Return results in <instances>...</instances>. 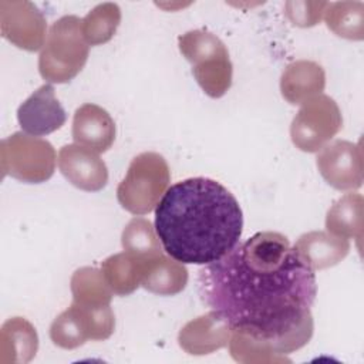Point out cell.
<instances>
[{
    "mask_svg": "<svg viewBox=\"0 0 364 364\" xmlns=\"http://www.w3.org/2000/svg\"><path fill=\"white\" fill-rule=\"evenodd\" d=\"M198 289L232 331L264 340L280 355L311 338L316 274L279 232H259L205 264Z\"/></svg>",
    "mask_w": 364,
    "mask_h": 364,
    "instance_id": "cell-1",
    "label": "cell"
},
{
    "mask_svg": "<svg viewBox=\"0 0 364 364\" xmlns=\"http://www.w3.org/2000/svg\"><path fill=\"white\" fill-rule=\"evenodd\" d=\"M237 199L218 181L189 178L166 189L155 208V232L179 263L209 264L230 252L242 236Z\"/></svg>",
    "mask_w": 364,
    "mask_h": 364,
    "instance_id": "cell-2",
    "label": "cell"
},
{
    "mask_svg": "<svg viewBox=\"0 0 364 364\" xmlns=\"http://www.w3.org/2000/svg\"><path fill=\"white\" fill-rule=\"evenodd\" d=\"M90 46L82 34V18L64 16L54 21L38 57V71L48 82L71 81L85 65Z\"/></svg>",
    "mask_w": 364,
    "mask_h": 364,
    "instance_id": "cell-3",
    "label": "cell"
},
{
    "mask_svg": "<svg viewBox=\"0 0 364 364\" xmlns=\"http://www.w3.org/2000/svg\"><path fill=\"white\" fill-rule=\"evenodd\" d=\"M182 55L191 63L200 88L212 98H220L232 85V63L222 40L206 30H192L178 37Z\"/></svg>",
    "mask_w": 364,
    "mask_h": 364,
    "instance_id": "cell-4",
    "label": "cell"
},
{
    "mask_svg": "<svg viewBox=\"0 0 364 364\" xmlns=\"http://www.w3.org/2000/svg\"><path fill=\"white\" fill-rule=\"evenodd\" d=\"M171 171L165 158L156 152L136 155L117 188L119 205L132 215H146L156 208L168 189Z\"/></svg>",
    "mask_w": 364,
    "mask_h": 364,
    "instance_id": "cell-5",
    "label": "cell"
},
{
    "mask_svg": "<svg viewBox=\"0 0 364 364\" xmlns=\"http://www.w3.org/2000/svg\"><path fill=\"white\" fill-rule=\"evenodd\" d=\"M53 145L38 136L14 132L0 144V165L3 176L10 175L26 183H41L50 179L55 169Z\"/></svg>",
    "mask_w": 364,
    "mask_h": 364,
    "instance_id": "cell-6",
    "label": "cell"
},
{
    "mask_svg": "<svg viewBox=\"0 0 364 364\" xmlns=\"http://www.w3.org/2000/svg\"><path fill=\"white\" fill-rule=\"evenodd\" d=\"M343 125L337 102L326 94H318L304 104L290 127V136L296 148L304 152L321 149Z\"/></svg>",
    "mask_w": 364,
    "mask_h": 364,
    "instance_id": "cell-7",
    "label": "cell"
},
{
    "mask_svg": "<svg viewBox=\"0 0 364 364\" xmlns=\"http://www.w3.org/2000/svg\"><path fill=\"white\" fill-rule=\"evenodd\" d=\"M1 36L11 44L27 51L44 46L47 23L43 13L30 1H0Z\"/></svg>",
    "mask_w": 364,
    "mask_h": 364,
    "instance_id": "cell-8",
    "label": "cell"
},
{
    "mask_svg": "<svg viewBox=\"0 0 364 364\" xmlns=\"http://www.w3.org/2000/svg\"><path fill=\"white\" fill-rule=\"evenodd\" d=\"M320 175L338 191L357 189L363 183V154L360 144L337 139L326 144L316 158Z\"/></svg>",
    "mask_w": 364,
    "mask_h": 364,
    "instance_id": "cell-9",
    "label": "cell"
},
{
    "mask_svg": "<svg viewBox=\"0 0 364 364\" xmlns=\"http://www.w3.org/2000/svg\"><path fill=\"white\" fill-rule=\"evenodd\" d=\"M17 119L26 134L41 136L60 129L67 121V114L55 98L54 87L44 84L18 107Z\"/></svg>",
    "mask_w": 364,
    "mask_h": 364,
    "instance_id": "cell-10",
    "label": "cell"
},
{
    "mask_svg": "<svg viewBox=\"0 0 364 364\" xmlns=\"http://www.w3.org/2000/svg\"><path fill=\"white\" fill-rule=\"evenodd\" d=\"M58 168L65 179L81 191L97 192L108 182L105 162L97 152L78 144H68L60 149Z\"/></svg>",
    "mask_w": 364,
    "mask_h": 364,
    "instance_id": "cell-11",
    "label": "cell"
},
{
    "mask_svg": "<svg viewBox=\"0 0 364 364\" xmlns=\"http://www.w3.org/2000/svg\"><path fill=\"white\" fill-rule=\"evenodd\" d=\"M73 139L97 154L105 152L115 141V122L102 107L84 104L74 114Z\"/></svg>",
    "mask_w": 364,
    "mask_h": 364,
    "instance_id": "cell-12",
    "label": "cell"
},
{
    "mask_svg": "<svg viewBox=\"0 0 364 364\" xmlns=\"http://www.w3.org/2000/svg\"><path fill=\"white\" fill-rule=\"evenodd\" d=\"M232 328L213 310L186 323L179 331V346L189 354H209L229 344Z\"/></svg>",
    "mask_w": 364,
    "mask_h": 364,
    "instance_id": "cell-13",
    "label": "cell"
},
{
    "mask_svg": "<svg viewBox=\"0 0 364 364\" xmlns=\"http://www.w3.org/2000/svg\"><path fill=\"white\" fill-rule=\"evenodd\" d=\"M326 85V74L320 64L310 60L290 63L280 78V91L290 104H304L321 94Z\"/></svg>",
    "mask_w": 364,
    "mask_h": 364,
    "instance_id": "cell-14",
    "label": "cell"
},
{
    "mask_svg": "<svg viewBox=\"0 0 364 364\" xmlns=\"http://www.w3.org/2000/svg\"><path fill=\"white\" fill-rule=\"evenodd\" d=\"M293 247L313 270H320L341 262L348 255L350 242L330 232L314 230L301 235Z\"/></svg>",
    "mask_w": 364,
    "mask_h": 364,
    "instance_id": "cell-15",
    "label": "cell"
},
{
    "mask_svg": "<svg viewBox=\"0 0 364 364\" xmlns=\"http://www.w3.org/2000/svg\"><path fill=\"white\" fill-rule=\"evenodd\" d=\"M188 270L183 263L169 259L164 253L144 259L141 286L159 296H172L185 289Z\"/></svg>",
    "mask_w": 364,
    "mask_h": 364,
    "instance_id": "cell-16",
    "label": "cell"
},
{
    "mask_svg": "<svg viewBox=\"0 0 364 364\" xmlns=\"http://www.w3.org/2000/svg\"><path fill=\"white\" fill-rule=\"evenodd\" d=\"M363 196L360 193H347L340 198L327 212V232L344 237L355 239L360 247L363 237Z\"/></svg>",
    "mask_w": 364,
    "mask_h": 364,
    "instance_id": "cell-17",
    "label": "cell"
},
{
    "mask_svg": "<svg viewBox=\"0 0 364 364\" xmlns=\"http://www.w3.org/2000/svg\"><path fill=\"white\" fill-rule=\"evenodd\" d=\"M142 266V257L124 250L107 257L101 263V272L115 294L128 296L141 286Z\"/></svg>",
    "mask_w": 364,
    "mask_h": 364,
    "instance_id": "cell-18",
    "label": "cell"
},
{
    "mask_svg": "<svg viewBox=\"0 0 364 364\" xmlns=\"http://www.w3.org/2000/svg\"><path fill=\"white\" fill-rule=\"evenodd\" d=\"M38 347V337L36 328L21 317L7 320L1 327V358L10 354L6 363H27L30 361Z\"/></svg>",
    "mask_w": 364,
    "mask_h": 364,
    "instance_id": "cell-19",
    "label": "cell"
},
{
    "mask_svg": "<svg viewBox=\"0 0 364 364\" xmlns=\"http://www.w3.org/2000/svg\"><path fill=\"white\" fill-rule=\"evenodd\" d=\"M71 293L73 303L91 309L109 306L114 294L102 272L95 267H81L74 272Z\"/></svg>",
    "mask_w": 364,
    "mask_h": 364,
    "instance_id": "cell-20",
    "label": "cell"
},
{
    "mask_svg": "<svg viewBox=\"0 0 364 364\" xmlns=\"http://www.w3.org/2000/svg\"><path fill=\"white\" fill-rule=\"evenodd\" d=\"M327 27L340 37L361 40L364 36V4L361 1L327 3L324 10Z\"/></svg>",
    "mask_w": 364,
    "mask_h": 364,
    "instance_id": "cell-21",
    "label": "cell"
},
{
    "mask_svg": "<svg viewBox=\"0 0 364 364\" xmlns=\"http://www.w3.org/2000/svg\"><path fill=\"white\" fill-rule=\"evenodd\" d=\"M51 341L65 350L77 348L90 340V331L85 316L80 306L73 303L64 310L50 327Z\"/></svg>",
    "mask_w": 364,
    "mask_h": 364,
    "instance_id": "cell-22",
    "label": "cell"
},
{
    "mask_svg": "<svg viewBox=\"0 0 364 364\" xmlns=\"http://www.w3.org/2000/svg\"><path fill=\"white\" fill-rule=\"evenodd\" d=\"M121 23V9L115 3L95 6L82 18V34L88 46H100L109 41Z\"/></svg>",
    "mask_w": 364,
    "mask_h": 364,
    "instance_id": "cell-23",
    "label": "cell"
},
{
    "mask_svg": "<svg viewBox=\"0 0 364 364\" xmlns=\"http://www.w3.org/2000/svg\"><path fill=\"white\" fill-rule=\"evenodd\" d=\"M122 247L125 252L146 259L162 253L159 239L151 222L136 216L128 222L122 232Z\"/></svg>",
    "mask_w": 364,
    "mask_h": 364,
    "instance_id": "cell-24",
    "label": "cell"
},
{
    "mask_svg": "<svg viewBox=\"0 0 364 364\" xmlns=\"http://www.w3.org/2000/svg\"><path fill=\"white\" fill-rule=\"evenodd\" d=\"M232 357L239 363H282L287 361L284 355L277 354L264 340L245 333L232 331L229 340Z\"/></svg>",
    "mask_w": 364,
    "mask_h": 364,
    "instance_id": "cell-25",
    "label": "cell"
},
{
    "mask_svg": "<svg viewBox=\"0 0 364 364\" xmlns=\"http://www.w3.org/2000/svg\"><path fill=\"white\" fill-rule=\"evenodd\" d=\"M326 7V1H287L284 4V13L291 24L311 27L321 20Z\"/></svg>",
    "mask_w": 364,
    "mask_h": 364,
    "instance_id": "cell-26",
    "label": "cell"
}]
</instances>
